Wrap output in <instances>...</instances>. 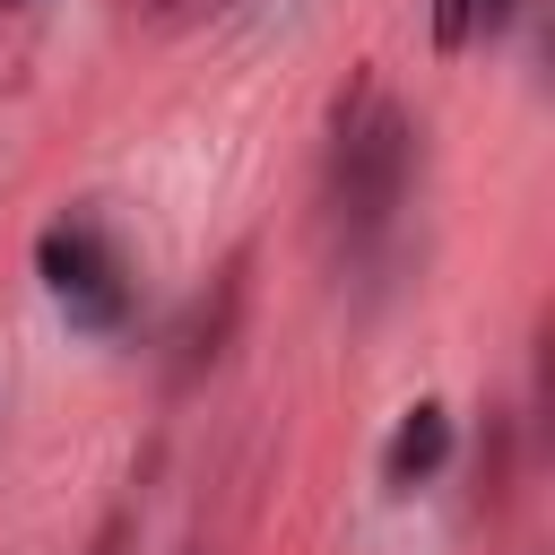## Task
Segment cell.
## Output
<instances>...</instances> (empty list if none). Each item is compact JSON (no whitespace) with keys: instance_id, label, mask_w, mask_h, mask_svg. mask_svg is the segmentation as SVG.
Returning <instances> with one entry per match:
<instances>
[{"instance_id":"obj_1","label":"cell","mask_w":555,"mask_h":555,"mask_svg":"<svg viewBox=\"0 0 555 555\" xmlns=\"http://www.w3.org/2000/svg\"><path fill=\"white\" fill-rule=\"evenodd\" d=\"M408 191V121L390 104H373L347 139H338V173H330V199H338V225L347 234H382L390 208Z\"/></svg>"},{"instance_id":"obj_2","label":"cell","mask_w":555,"mask_h":555,"mask_svg":"<svg viewBox=\"0 0 555 555\" xmlns=\"http://www.w3.org/2000/svg\"><path fill=\"white\" fill-rule=\"evenodd\" d=\"M35 269H43L52 304H61L69 321H87V330H113V321L130 312V278H121L113 243H104L87 217H61V225H43V243H35Z\"/></svg>"},{"instance_id":"obj_3","label":"cell","mask_w":555,"mask_h":555,"mask_svg":"<svg viewBox=\"0 0 555 555\" xmlns=\"http://www.w3.org/2000/svg\"><path fill=\"white\" fill-rule=\"evenodd\" d=\"M442 460H451V416H442L434 399H416V408L399 416L390 451H382V477H390V486H416V477H434Z\"/></svg>"},{"instance_id":"obj_4","label":"cell","mask_w":555,"mask_h":555,"mask_svg":"<svg viewBox=\"0 0 555 555\" xmlns=\"http://www.w3.org/2000/svg\"><path fill=\"white\" fill-rule=\"evenodd\" d=\"M503 17H512V0H434V52H468Z\"/></svg>"}]
</instances>
